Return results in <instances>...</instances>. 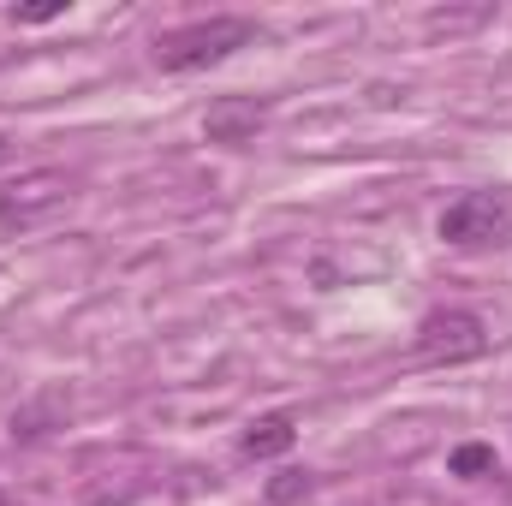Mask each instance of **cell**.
I'll use <instances>...</instances> for the list:
<instances>
[{
	"label": "cell",
	"mask_w": 512,
	"mask_h": 506,
	"mask_svg": "<svg viewBox=\"0 0 512 506\" xmlns=\"http://www.w3.org/2000/svg\"><path fill=\"white\" fill-rule=\"evenodd\" d=\"M262 36L256 18H239V12H215V18H191V24H173L155 36L149 60L167 72V78H191V72H209L221 60H233L239 48H251Z\"/></svg>",
	"instance_id": "1"
},
{
	"label": "cell",
	"mask_w": 512,
	"mask_h": 506,
	"mask_svg": "<svg viewBox=\"0 0 512 506\" xmlns=\"http://www.w3.org/2000/svg\"><path fill=\"white\" fill-rule=\"evenodd\" d=\"M72 197H78V179L66 167H30L0 191V233H18V239L42 233L72 209Z\"/></svg>",
	"instance_id": "2"
},
{
	"label": "cell",
	"mask_w": 512,
	"mask_h": 506,
	"mask_svg": "<svg viewBox=\"0 0 512 506\" xmlns=\"http://www.w3.org/2000/svg\"><path fill=\"white\" fill-rule=\"evenodd\" d=\"M489 352V322L465 304H441L417 322L411 334V358L417 364H435V370H453V364H477Z\"/></svg>",
	"instance_id": "3"
},
{
	"label": "cell",
	"mask_w": 512,
	"mask_h": 506,
	"mask_svg": "<svg viewBox=\"0 0 512 506\" xmlns=\"http://www.w3.org/2000/svg\"><path fill=\"white\" fill-rule=\"evenodd\" d=\"M441 245L453 251H489V245H507L512 239V191H465L441 209L435 221Z\"/></svg>",
	"instance_id": "4"
},
{
	"label": "cell",
	"mask_w": 512,
	"mask_h": 506,
	"mask_svg": "<svg viewBox=\"0 0 512 506\" xmlns=\"http://www.w3.org/2000/svg\"><path fill=\"white\" fill-rule=\"evenodd\" d=\"M262 126H268V108H262L256 96H221V102H209V114H203V137L221 143V149L256 143Z\"/></svg>",
	"instance_id": "5"
},
{
	"label": "cell",
	"mask_w": 512,
	"mask_h": 506,
	"mask_svg": "<svg viewBox=\"0 0 512 506\" xmlns=\"http://www.w3.org/2000/svg\"><path fill=\"white\" fill-rule=\"evenodd\" d=\"M292 441H298V411H262L239 435V453L245 459H280V453H292Z\"/></svg>",
	"instance_id": "6"
},
{
	"label": "cell",
	"mask_w": 512,
	"mask_h": 506,
	"mask_svg": "<svg viewBox=\"0 0 512 506\" xmlns=\"http://www.w3.org/2000/svg\"><path fill=\"white\" fill-rule=\"evenodd\" d=\"M54 417H66V393H42L36 405L12 411V435H18V441H36V435H48Z\"/></svg>",
	"instance_id": "7"
},
{
	"label": "cell",
	"mask_w": 512,
	"mask_h": 506,
	"mask_svg": "<svg viewBox=\"0 0 512 506\" xmlns=\"http://www.w3.org/2000/svg\"><path fill=\"white\" fill-rule=\"evenodd\" d=\"M316 495V471H274L262 483V501L268 506H304Z\"/></svg>",
	"instance_id": "8"
},
{
	"label": "cell",
	"mask_w": 512,
	"mask_h": 506,
	"mask_svg": "<svg viewBox=\"0 0 512 506\" xmlns=\"http://www.w3.org/2000/svg\"><path fill=\"white\" fill-rule=\"evenodd\" d=\"M447 471H453V477H495V447H483V441H465V447H453Z\"/></svg>",
	"instance_id": "9"
},
{
	"label": "cell",
	"mask_w": 512,
	"mask_h": 506,
	"mask_svg": "<svg viewBox=\"0 0 512 506\" xmlns=\"http://www.w3.org/2000/svg\"><path fill=\"white\" fill-rule=\"evenodd\" d=\"M6 18H12V24H54V18H66V0H42V6H12Z\"/></svg>",
	"instance_id": "10"
},
{
	"label": "cell",
	"mask_w": 512,
	"mask_h": 506,
	"mask_svg": "<svg viewBox=\"0 0 512 506\" xmlns=\"http://www.w3.org/2000/svg\"><path fill=\"white\" fill-rule=\"evenodd\" d=\"M6 149H12V143H6V137H0V161H6Z\"/></svg>",
	"instance_id": "11"
},
{
	"label": "cell",
	"mask_w": 512,
	"mask_h": 506,
	"mask_svg": "<svg viewBox=\"0 0 512 506\" xmlns=\"http://www.w3.org/2000/svg\"><path fill=\"white\" fill-rule=\"evenodd\" d=\"M0 506H12V495H6V489H0Z\"/></svg>",
	"instance_id": "12"
}]
</instances>
